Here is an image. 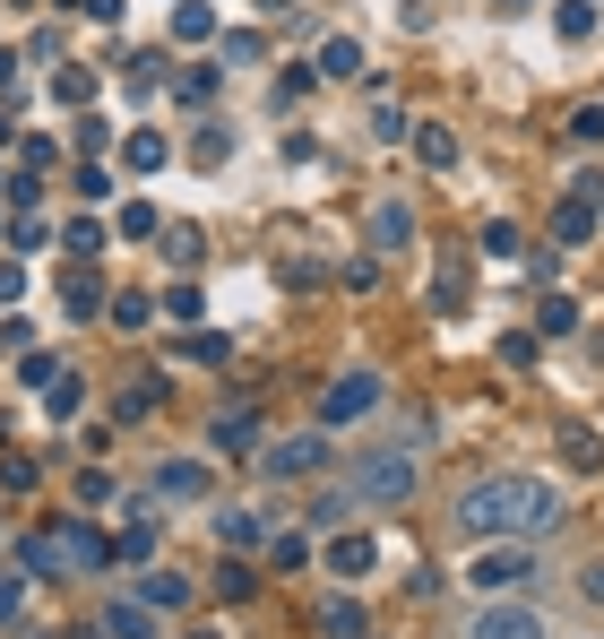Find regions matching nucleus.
I'll return each instance as SVG.
<instances>
[{
	"mask_svg": "<svg viewBox=\"0 0 604 639\" xmlns=\"http://www.w3.org/2000/svg\"><path fill=\"white\" fill-rule=\"evenodd\" d=\"M346 484H355V502H380V511H389V502H406V493L423 484V441H406V432H397V441L355 450V476H346Z\"/></svg>",
	"mask_w": 604,
	"mask_h": 639,
	"instance_id": "f03ea898",
	"label": "nucleus"
},
{
	"mask_svg": "<svg viewBox=\"0 0 604 639\" xmlns=\"http://www.w3.org/2000/svg\"><path fill=\"white\" fill-rule=\"evenodd\" d=\"M320 78H362V44L355 35H329V44H320Z\"/></svg>",
	"mask_w": 604,
	"mask_h": 639,
	"instance_id": "f3484780",
	"label": "nucleus"
},
{
	"mask_svg": "<svg viewBox=\"0 0 604 639\" xmlns=\"http://www.w3.org/2000/svg\"><path fill=\"white\" fill-rule=\"evenodd\" d=\"M17 294H26V268H17V259H0V303H17Z\"/></svg>",
	"mask_w": 604,
	"mask_h": 639,
	"instance_id": "8fccbe9b",
	"label": "nucleus"
},
{
	"mask_svg": "<svg viewBox=\"0 0 604 639\" xmlns=\"http://www.w3.org/2000/svg\"><path fill=\"white\" fill-rule=\"evenodd\" d=\"M570 138H579V147H604V113H596V105H588V113H570Z\"/></svg>",
	"mask_w": 604,
	"mask_h": 639,
	"instance_id": "c03bdc74",
	"label": "nucleus"
},
{
	"mask_svg": "<svg viewBox=\"0 0 604 639\" xmlns=\"http://www.w3.org/2000/svg\"><path fill=\"white\" fill-rule=\"evenodd\" d=\"M9 87H17V61H9V52H0V96H9Z\"/></svg>",
	"mask_w": 604,
	"mask_h": 639,
	"instance_id": "603ef678",
	"label": "nucleus"
},
{
	"mask_svg": "<svg viewBox=\"0 0 604 639\" xmlns=\"http://www.w3.org/2000/svg\"><path fill=\"white\" fill-rule=\"evenodd\" d=\"M371 243H380V251L415 243V217H406V199H380V208H371Z\"/></svg>",
	"mask_w": 604,
	"mask_h": 639,
	"instance_id": "ddd939ff",
	"label": "nucleus"
},
{
	"mask_svg": "<svg viewBox=\"0 0 604 639\" xmlns=\"http://www.w3.org/2000/svg\"><path fill=\"white\" fill-rule=\"evenodd\" d=\"M113 234H130V243H147V234H156V208H121V225Z\"/></svg>",
	"mask_w": 604,
	"mask_h": 639,
	"instance_id": "49530a36",
	"label": "nucleus"
},
{
	"mask_svg": "<svg viewBox=\"0 0 604 639\" xmlns=\"http://www.w3.org/2000/svg\"><path fill=\"white\" fill-rule=\"evenodd\" d=\"M337 285H355V294H371V285H380V268H371V259H346V268H337Z\"/></svg>",
	"mask_w": 604,
	"mask_h": 639,
	"instance_id": "09e8293b",
	"label": "nucleus"
},
{
	"mask_svg": "<svg viewBox=\"0 0 604 639\" xmlns=\"http://www.w3.org/2000/svg\"><path fill=\"white\" fill-rule=\"evenodd\" d=\"M476 639H544V614H535V605H483Z\"/></svg>",
	"mask_w": 604,
	"mask_h": 639,
	"instance_id": "6e6552de",
	"label": "nucleus"
},
{
	"mask_svg": "<svg viewBox=\"0 0 604 639\" xmlns=\"http://www.w3.org/2000/svg\"><path fill=\"white\" fill-rule=\"evenodd\" d=\"M501 364L527 372V364H535V329H509V337H501Z\"/></svg>",
	"mask_w": 604,
	"mask_h": 639,
	"instance_id": "473e14b6",
	"label": "nucleus"
},
{
	"mask_svg": "<svg viewBox=\"0 0 604 639\" xmlns=\"http://www.w3.org/2000/svg\"><path fill=\"white\" fill-rule=\"evenodd\" d=\"M217 597H225V605H242V597H250V570H242V562H225V570H217Z\"/></svg>",
	"mask_w": 604,
	"mask_h": 639,
	"instance_id": "37998d69",
	"label": "nucleus"
},
{
	"mask_svg": "<svg viewBox=\"0 0 604 639\" xmlns=\"http://www.w3.org/2000/svg\"><path fill=\"white\" fill-rule=\"evenodd\" d=\"M113 329H147V294H138V285L113 294Z\"/></svg>",
	"mask_w": 604,
	"mask_h": 639,
	"instance_id": "2f4dec72",
	"label": "nucleus"
},
{
	"mask_svg": "<svg viewBox=\"0 0 604 639\" xmlns=\"http://www.w3.org/2000/svg\"><path fill=\"white\" fill-rule=\"evenodd\" d=\"M562 467H570V476H596L604 467V441L588 432V423H562Z\"/></svg>",
	"mask_w": 604,
	"mask_h": 639,
	"instance_id": "f8f14e48",
	"label": "nucleus"
},
{
	"mask_svg": "<svg viewBox=\"0 0 604 639\" xmlns=\"http://www.w3.org/2000/svg\"><path fill=\"white\" fill-rule=\"evenodd\" d=\"M225 147H234V130H225V122H208V130H199V147H190V156H199V164H225Z\"/></svg>",
	"mask_w": 604,
	"mask_h": 639,
	"instance_id": "72a5a7b5",
	"label": "nucleus"
},
{
	"mask_svg": "<svg viewBox=\"0 0 604 639\" xmlns=\"http://www.w3.org/2000/svg\"><path fill=\"white\" fill-rule=\"evenodd\" d=\"M380 397H389V381H380V372H337V381H329V397H320V432H355L362 415H380Z\"/></svg>",
	"mask_w": 604,
	"mask_h": 639,
	"instance_id": "7ed1b4c3",
	"label": "nucleus"
},
{
	"mask_svg": "<svg viewBox=\"0 0 604 639\" xmlns=\"http://www.w3.org/2000/svg\"><path fill=\"white\" fill-rule=\"evenodd\" d=\"M276 277H285V285H294V294H303V285H320V259H311V251H294V259L276 251Z\"/></svg>",
	"mask_w": 604,
	"mask_h": 639,
	"instance_id": "7c9ffc66",
	"label": "nucleus"
},
{
	"mask_svg": "<svg viewBox=\"0 0 604 639\" xmlns=\"http://www.w3.org/2000/svg\"><path fill=\"white\" fill-rule=\"evenodd\" d=\"M121 156H130V173H164V156H173V147H164L156 130H130V138H121Z\"/></svg>",
	"mask_w": 604,
	"mask_h": 639,
	"instance_id": "a211bd4d",
	"label": "nucleus"
},
{
	"mask_svg": "<svg viewBox=\"0 0 604 639\" xmlns=\"http://www.w3.org/2000/svg\"><path fill=\"white\" fill-rule=\"evenodd\" d=\"M156 406H164V381H156V372L121 389V423H138V415H156Z\"/></svg>",
	"mask_w": 604,
	"mask_h": 639,
	"instance_id": "393cba45",
	"label": "nucleus"
},
{
	"mask_svg": "<svg viewBox=\"0 0 604 639\" xmlns=\"http://www.w3.org/2000/svg\"><path fill=\"white\" fill-rule=\"evenodd\" d=\"M138 597H147L156 614H173V605H190V579H182V570H147V588H138Z\"/></svg>",
	"mask_w": 604,
	"mask_h": 639,
	"instance_id": "6ab92c4d",
	"label": "nucleus"
},
{
	"mask_svg": "<svg viewBox=\"0 0 604 639\" xmlns=\"http://www.w3.org/2000/svg\"><path fill=\"white\" fill-rule=\"evenodd\" d=\"M458 527L467 536H544L562 527V484L544 476H483L458 493Z\"/></svg>",
	"mask_w": 604,
	"mask_h": 639,
	"instance_id": "f257e3e1",
	"label": "nucleus"
},
{
	"mask_svg": "<svg viewBox=\"0 0 604 639\" xmlns=\"http://www.w3.org/2000/svg\"><path fill=\"white\" fill-rule=\"evenodd\" d=\"M311 631L320 639H371V614H362L355 597H329V605L311 614Z\"/></svg>",
	"mask_w": 604,
	"mask_h": 639,
	"instance_id": "9b49d317",
	"label": "nucleus"
},
{
	"mask_svg": "<svg viewBox=\"0 0 604 639\" xmlns=\"http://www.w3.org/2000/svg\"><path fill=\"white\" fill-rule=\"evenodd\" d=\"M52 96H61V105H96V70H61Z\"/></svg>",
	"mask_w": 604,
	"mask_h": 639,
	"instance_id": "c756f323",
	"label": "nucleus"
},
{
	"mask_svg": "<svg viewBox=\"0 0 604 639\" xmlns=\"http://www.w3.org/2000/svg\"><path fill=\"white\" fill-rule=\"evenodd\" d=\"M415 156H423V164H432V173H449V164H458V138H449V130H415Z\"/></svg>",
	"mask_w": 604,
	"mask_h": 639,
	"instance_id": "b1692460",
	"label": "nucleus"
},
{
	"mask_svg": "<svg viewBox=\"0 0 604 639\" xmlns=\"http://www.w3.org/2000/svg\"><path fill=\"white\" fill-rule=\"evenodd\" d=\"M104 639H164V623H156L147 597H113L104 605Z\"/></svg>",
	"mask_w": 604,
	"mask_h": 639,
	"instance_id": "1a4fd4ad",
	"label": "nucleus"
},
{
	"mask_svg": "<svg viewBox=\"0 0 604 639\" xmlns=\"http://www.w3.org/2000/svg\"><path fill=\"white\" fill-rule=\"evenodd\" d=\"M483 251L509 259V251H518V225H501V217H492V225H483Z\"/></svg>",
	"mask_w": 604,
	"mask_h": 639,
	"instance_id": "de8ad7c7",
	"label": "nucleus"
},
{
	"mask_svg": "<svg viewBox=\"0 0 604 639\" xmlns=\"http://www.w3.org/2000/svg\"><path fill=\"white\" fill-rule=\"evenodd\" d=\"M492 9H527V0H492Z\"/></svg>",
	"mask_w": 604,
	"mask_h": 639,
	"instance_id": "864d4df0",
	"label": "nucleus"
},
{
	"mask_svg": "<svg viewBox=\"0 0 604 639\" xmlns=\"http://www.w3.org/2000/svg\"><path fill=\"white\" fill-rule=\"evenodd\" d=\"M527 570H535V553H527V544H518V536H501V544H492V553H476V562H467V579H476L483 597H492V588H518V579H527Z\"/></svg>",
	"mask_w": 604,
	"mask_h": 639,
	"instance_id": "39448f33",
	"label": "nucleus"
},
{
	"mask_svg": "<svg viewBox=\"0 0 604 639\" xmlns=\"http://www.w3.org/2000/svg\"><path fill=\"white\" fill-rule=\"evenodd\" d=\"M182 355H190V364H234V337H225V329H190Z\"/></svg>",
	"mask_w": 604,
	"mask_h": 639,
	"instance_id": "5701e85b",
	"label": "nucleus"
},
{
	"mask_svg": "<svg viewBox=\"0 0 604 639\" xmlns=\"http://www.w3.org/2000/svg\"><path fill=\"white\" fill-rule=\"evenodd\" d=\"M9 208H17V217H35V164H17V173H9Z\"/></svg>",
	"mask_w": 604,
	"mask_h": 639,
	"instance_id": "4c0bfd02",
	"label": "nucleus"
},
{
	"mask_svg": "<svg viewBox=\"0 0 604 639\" xmlns=\"http://www.w3.org/2000/svg\"><path fill=\"white\" fill-rule=\"evenodd\" d=\"M164 311H173V320H199V285H190V277H182V285H164Z\"/></svg>",
	"mask_w": 604,
	"mask_h": 639,
	"instance_id": "ea45409f",
	"label": "nucleus"
},
{
	"mask_svg": "<svg viewBox=\"0 0 604 639\" xmlns=\"http://www.w3.org/2000/svg\"><path fill=\"white\" fill-rule=\"evenodd\" d=\"M147 553H156V518H130L113 536V562H138V570H147Z\"/></svg>",
	"mask_w": 604,
	"mask_h": 639,
	"instance_id": "aec40b11",
	"label": "nucleus"
},
{
	"mask_svg": "<svg viewBox=\"0 0 604 639\" xmlns=\"http://www.w3.org/2000/svg\"><path fill=\"white\" fill-rule=\"evenodd\" d=\"M596 35V9L588 0H562V44H588Z\"/></svg>",
	"mask_w": 604,
	"mask_h": 639,
	"instance_id": "c85d7f7f",
	"label": "nucleus"
},
{
	"mask_svg": "<svg viewBox=\"0 0 604 639\" xmlns=\"http://www.w3.org/2000/svg\"><path fill=\"white\" fill-rule=\"evenodd\" d=\"M579 588H588V597L604 605V562H588V570H579Z\"/></svg>",
	"mask_w": 604,
	"mask_h": 639,
	"instance_id": "3c124183",
	"label": "nucleus"
},
{
	"mask_svg": "<svg viewBox=\"0 0 604 639\" xmlns=\"http://www.w3.org/2000/svg\"><path fill=\"white\" fill-rule=\"evenodd\" d=\"M190 639H217V631H190Z\"/></svg>",
	"mask_w": 604,
	"mask_h": 639,
	"instance_id": "5fc2aeb1",
	"label": "nucleus"
},
{
	"mask_svg": "<svg viewBox=\"0 0 604 639\" xmlns=\"http://www.w3.org/2000/svg\"><path fill=\"white\" fill-rule=\"evenodd\" d=\"M259 562H268V570H303V562H311V536L276 527V536H259Z\"/></svg>",
	"mask_w": 604,
	"mask_h": 639,
	"instance_id": "4468645a",
	"label": "nucleus"
},
{
	"mask_svg": "<svg viewBox=\"0 0 604 639\" xmlns=\"http://www.w3.org/2000/svg\"><path fill=\"white\" fill-rule=\"evenodd\" d=\"M121 87H130V96H138V105H147V96H156V87H164V61H156V52H138V61H130V78H121Z\"/></svg>",
	"mask_w": 604,
	"mask_h": 639,
	"instance_id": "bb28decb",
	"label": "nucleus"
},
{
	"mask_svg": "<svg viewBox=\"0 0 604 639\" xmlns=\"http://www.w3.org/2000/svg\"><path fill=\"white\" fill-rule=\"evenodd\" d=\"M208 441H217V450H259V415H250V406L217 415V423H208Z\"/></svg>",
	"mask_w": 604,
	"mask_h": 639,
	"instance_id": "2eb2a0df",
	"label": "nucleus"
},
{
	"mask_svg": "<svg viewBox=\"0 0 604 639\" xmlns=\"http://www.w3.org/2000/svg\"><path fill=\"white\" fill-rule=\"evenodd\" d=\"M579 329V303L570 294H544V311H535V337H570Z\"/></svg>",
	"mask_w": 604,
	"mask_h": 639,
	"instance_id": "4be33fe9",
	"label": "nucleus"
},
{
	"mask_svg": "<svg viewBox=\"0 0 604 639\" xmlns=\"http://www.w3.org/2000/svg\"><path fill=\"white\" fill-rule=\"evenodd\" d=\"M259 467L285 484V476H320L329 467V432H285V441H268L259 450Z\"/></svg>",
	"mask_w": 604,
	"mask_h": 639,
	"instance_id": "20e7f679",
	"label": "nucleus"
},
{
	"mask_svg": "<svg viewBox=\"0 0 604 639\" xmlns=\"http://www.w3.org/2000/svg\"><path fill=\"white\" fill-rule=\"evenodd\" d=\"M9 243H17V251H44V243H52V225H44V217H17V225H9Z\"/></svg>",
	"mask_w": 604,
	"mask_h": 639,
	"instance_id": "58836bf2",
	"label": "nucleus"
},
{
	"mask_svg": "<svg viewBox=\"0 0 604 639\" xmlns=\"http://www.w3.org/2000/svg\"><path fill=\"white\" fill-rule=\"evenodd\" d=\"M588 234H596V208H588V199H570V208H553V243H562V251H579Z\"/></svg>",
	"mask_w": 604,
	"mask_h": 639,
	"instance_id": "dca6fc26",
	"label": "nucleus"
},
{
	"mask_svg": "<svg viewBox=\"0 0 604 639\" xmlns=\"http://www.w3.org/2000/svg\"><path fill=\"white\" fill-rule=\"evenodd\" d=\"M17 614H26V579H0V631H9Z\"/></svg>",
	"mask_w": 604,
	"mask_h": 639,
	"instance_id": "a18cd8bd",
	"label": "nucleus"
},
{
	"mask_svg": "<svg viewBox=\"0 0 604 639\" xmlns=\"http://www.w3.org/2000/svg\"><path fill=\"white\" fill-rule=\"evenodd\" d=\"M44 397H52V415H78V406H87V389H78V381H70V372H61V381H52V389H44Z\"/></svg>",
	"mask_w": 604,
	"mask_h": 639,
	"instance_id": "a19ab883",
	"label": "nucleus"
},
{
	"mask_svg": "<svg viewBox=\"0 0 604 639\" xmlns=\"http://www.w3.org/2000/svg\"><path fill=\"white\" fill-rule=\"evenodd\" d=\"M173 35H182V44H208V35H217V9H208V0H182V9H173Z\"/></svg>",
	"mask_w": 604,
	"mask_h": 639,
	"instance_id": "412c9836",
	"label": "nucleus"
},
{
	"mask_svg": "<svg viewBox=\"0 0 604 639\" xmlns=\"http://www.w3.org/2000/svg\"><path fill=\"white\" fill-rule=\"evenodd\" d=\"M61 243H70V259H96V251H104V243H113V234H104V225H96V217H78V225H70V234H61Z\"/></svg>",
	"mask_w": 604,
	"mask_h": 639,
	"instance_id": "cd10ccee",
	"label": "nucleus"
},
{
	"mask_svg": "<svg viewBox=\"0 0 604 639\" xmlns=\"http://www.w3.org/2000/svg\"><path fill=\"white\" fill-rule=\"evenodd\" d=\"M147 484H156V493H164V502H199V493H208V484H217V476H208V467H199V458H164V467H156V476H147Z\"/></svg>",
	"mask_w": 604,
	"mask_h": 639,
	"instance_id": "9d476101",
	"label": "nucleus"
},
{
	"mask_svg": "<svg viewBox=\"0 0 604 639\" xmlns=\"http://www.w3.org/2000/svg\"><path fill=\"white\" fill-rule=\"evenodd\" d=\"M217 52H225L234 70H250V61H259V35H217Z\"/></svg>",
	"mask_w": 604,
	"mask_h": 639,
	"instance_id": "79ce46f5",
	"label": "nucleus"
},
{
	"mask_svg": "<svg viewBox=\"0 0 604 639\" xmlns=\"http://www.w3.org/2000/svg\"><path fill=\"white\" fill-rule=\"evenodd\" d=\"M61 303H70V320H96V311H113V294H104V268H96V259H70V277H61Z\"/></svg>",
	"mask_w": 604,
	"mask_h": 639,
	"instance_id": "423d86ee",
	"label": "nucleus"
},
{
	"mask_svg": "<svg viewBox=\"0 0 604 639\" xmlns=\"http://www.w3.org/2000/svg\"><path fill=\"white\" fill-rule=\"evenodd\" d=\"M259 536H268V527H259L250 511H217V544H234V553H242V544H259Z\"/></svg>",
	"mask_w": 604,
	"mask_h": 639,
	"instance_id": "a878e982",
	"label": "nucleus"
},
{
	"mask_svg": "<svg viewBox=\"0 0 604 639\" xmlns=\"http://www.w3.org/2000/svg\"><path fill=\"white\" fill-rule=\"evenodd\" d=\"M371 138H415V130H406V113H397V105H389V96H380V105H371Z\"/></svg>",
	"mask_w": 604,
	"mask_h": 639,
	"instance_id": "c9c22d12",
	"label": "nucleus"
},
{
	"mask_svg": "<svg viewBox=\"0 0 604 639\" xmlns=\"http://www.w3.org/2000/svg\"><path fill=\"white\" fill-rule=\"evenodd\" d=\"M17 381H26V389H52V381H61V364H52V355H17Z\"/></svg>",
	"mask_w": 604,
	"mask_h": 639,
	"instance_id": "f704fd0d",
	"label": "nucleus"
},
{
	"mask_svg": "<svg viewBox=\"0 0 604 639\" xmlns=\"http://www.w3.org/2000/svg\"><path fill=\"white\" fill-rule=\"evenodd\" d=\"M311 78H320V70H285V78H276V113H285V105H303V96H311Z\"/></svg>",
	"mask_w": 604,
	"mask_h": 639,
	"instance_id": "e433bc0d",
	"label": "nucleus"
},
{
	"mask_svg": "<svg viewBox=\"0 0 604 639\" xmlns=\"http://www.w3.org/2000/svg\"><path fill=\"white\" fill-rule=\"evenodd\" d=\"M320 562H329V570H337V579H362V570H371V562H380V544H371V536H362V527H337V536H329V544H320Z\"/></svg>",
	"mask_w": 604,
	"mask_h": 639,
	"instance_id": "0eeeda50",
	"label": "nucleus"
},
{
	"mask_svg": "<svg viewBox=\"0 0 604 639\" xmlns=\"http://www.w3.org/2000/svg\"><path fill=\"white\" fill-rule=\"evenodd\" d=\"M35 639H52V631H35Z\"/></svg>",
	"mask_w": 604,
	"mask_h": 639,
	"instance_id": "6e6d98bb",
	"label": "nucleus"
}]
</instances>
